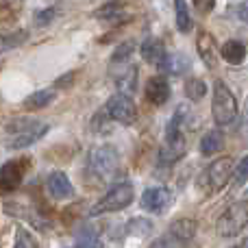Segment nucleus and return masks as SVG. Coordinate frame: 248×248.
<instances>
[{
    "instance_id": "1a4fd4ad",
    "label": "nucleus",
    "mask_w": 248,
    "mask_h": 248,
    "mask_svg": "<svg viewBox=\"0 0 248 248\" xmlns=\"http://www.w3.org/2000/svg\"><path fill=\"white\" fill-rule=\"evenodd\" d=\"M22 179H24V163L13 159V161H7L2 168H0V192H13L22 185Z\"/></svg>"
},
{
    "instance_id": "423d86ee",
    "label": "nucleus",
    "mask_w": 248,
    "mask_h": 248,
    "mask_svg": "<svg viewBox=\"0 0 248 248\" xmlns=\"http://www.w3.org/2000/svg\"><path fill=\"white\" fill-rule=\"evenodd\" d=\"M172 201L174 196L168 187H148L141 194V209L150 211V214H163L172 205Z\"/></svg>"
},
{
    "instance_id": "f257e3e1",
    "label": "nucleus",
    "mask_w": 248,
    "mask_h": 248,
    "mask_svg": "<svg viewBox=\"0 0 248 248\" xmlns=\"http://www.w3.org/2000/svg\"><path fill=\"white\" fill-rule=\"evenodd\" d=\"M211 113L218 126H227L237 118V100L227 83H214V98H211Z\"/></svg>"
},
{
    "instance_id": "39448f33",
    "label": "nucleus",
    "mask_w": 248,
    "mask_h": 248,
    "mask_svg": "<svg viewBox=\"0 0 248 248\" xmlns=\"http://www.w3.org/2000/svg\"><path fill=\"white\" fill-rule=\"evenodd\" d=\"M105 113L109 116V120H113L118 124H133L137 120V107L133 103V98L126 94H120V92L107 100Z\"/></svg>"
},
{
    "instance_id": "f03ea898",
    "label": "nucleus",
    "mask_w": 248,
    "mask_h": 248,
    "mask_svg": "<svg viewBox=\"0 0 248 248\" xmlns=\"http://www.w3.org/2000/svg\"><path fill=\"white\" fill-rule=\"evenodd\" d=\"M248 227V202H233L220 214L216 233L220 237H235Z\"/></svg>"
},
{
    "instance_id": "2f4dec72",
    "label": "nucleus",
    "mask_w": 248,
    "mask_h": 248,
    "mask_svg": "<svg viewBox=\"0 0 248 248\" xmlns=\"http://www.w3.org/2000/svg\"><path fill=\"white\" fill-rule=\"evenodd\" d=\"M237 16H240L242 22H246L248 24V0L246 2H242V4H237Z\"/></svg>"
},
{
    "instance_id": "2eb2a0df",
    "label": "nucleus",
    "mask_w": 248,
    "mask_h": 248,
    "mask_svg": "<svg viewBox=\"0 0 248 248\" xmlns=\"http://www.w3.org/2000/svg\"><path fill=\"white\" fill-rule=\"evenodd\" d=\"M196 231H198V227L192 218H181V220H176V222H172V227L168 229V233L174 235L176 240L183 242V244L192 242L194 235H196Z\"/></svg>"
},
{
    "instance_id": "a878e982",
    "label": "nucleus",
    "mask_w": 248,
    "mask_h": 248,
    "mask_svg": "<svg viewBox=\"0 0 248 248\" xmlns=\"http://www.w3.org/2000/svg\"><path fill=\"white\" fill-rule=\"evenodd\" d=\"M185 244L183 242H179L174 235H170V233H166V235H161L159 240H155L150 248H183Z\"/></svg>"
},
{
    "instance_id": "5701e85b",
    "label": "nucleus",
    "mask_w": 248,
    "mask_h": 248,
    "mask_svg": "<svg viewBox=\"0 0 248 248\" xmlns=\"http://www.w3.org/2000/svg\"><path fill=\"white\" fill-rule=\"evenodd\" d=\"M126 231L131 233V235H137V237H146L150 231H153V222L146 218H133L131 222H128Z\"/></svg>"
},
{
    "instance_id": "7ed1b4c3",
    "label": "nucleus",
    "mask_w": 248,
    "mask_h": 248,
    "mask_svg": "<svg viewBox=\"0 0 248 248\" xmlns=\"http://www.w3.org/2000/svg\"><path fill=\"white\" fill-rule=\"evenodd\" d=\"M135 198V189L131 183H118L92 207L90 214L92 216H103V214H111V211H120L124 207H128Z\"/></svg>"
},
{
    "instance_id": "6ab92c4d",
    "label": "nucleus",
    "mask_w": 248,
    "mask_h": 248,
    "mask_svg": "<svg viewBox=\"0 0 248 248\" xmlns=\"http://www.w3.org/2000/svg\"><path fill=\"white\" fill-rule=\"evenodd\" d=\"M55 100V92L52 90H39V92H33L29 98L24 100V109L29 111H37V109H44Z\"/></svg>"
},
{
    "instance_id": "6e6552de",
    "label": "nucleus",
    "mask_w": 248,
    "mask_h": 248,
    "mask_svg": "<svg viewBox=\"0 0 248 248\" xmlns=\"http://www.w3.org/2000/svg\"><path fill=\"white\" fill-rule=\"evenodd\" d=\"M48 124H42V122H33L29 124V126L24 128V131L16 133V135L11 137V141H9V148L11 150H20V148H29V146H33L35 141H39L44 135L48 133Z\"/></svg>"
},
{
    "instance_id": "393cba45",
    "label": "nucleus",
    "mask_w": 248,
    "mask_h": 248,
    "mask_svg": "<svg viewBox=\"0 0 248 248\" xmlns=\"http://www.w3.org/2000/svg\"><path fill=\"white\" fill-rule=\"evenodd\" d=\"M133 52H135V42H122L120 46L116 48V52H113L111 61L113 63H122V61H126Z\"/></svg>"
},
{
    "instance_id": "b1692460",
    "label": "nucleus",
    "mask_w": 248,
    "mask_h": 248,
    "mask_svg": "<svg viewBox=\"0 0 248 248\" xmlns=\"http://www.w3.org/2000/svg\"><path fill=\"white\" fill-rule=\"evenodd\" d=\"M13 248H42L37 244V240H35L33 235H31L29 231H26V229H17L16 231V246Z\"/></svg>"
},
{
    "instance_id": "bb28decb",
    "label": "nucleus",
    "mask_w": 248,
    "mask_h": 248,
    "mask_svg": "<svg viewBox=\"0 0 248 248\" xmlns=\"http://www.w3.org/2000/svg\"><path fill=\"white\" fill-rule=\"evenodd\" d=\"M55 16H57V9H55V7H46L44 11H39L37 16H35V24L48 26L52 20H55Z\"/></svg>"
},
{
    "instance_id": "ddd939ff",
    "label": "nucleus",
    "mask_w": 248,
    "mask_h": 248,
    "mask_svg": "<svg viewBox=\"0 0 248 248\" xmlns=\"http://www.w3.org/2000/svg\"><path fill=\"white\" fill-rule=\"evenodd\" d=\"M140 52H141V59H144L146 63H153V65H161L163 59H166V55H168L163 42L161 39H157V37L144 39V42H141Z\"/></svg>"
},
{
    "instance_id": "aec40b11",
    "label": "nucleus",
    "mask_w": 248,
    "mask_h": 248,
    "mask_svg": "<svg viewBox=\"0 0 248 248\" xmlns=\"http://www.w3.org/2000/svg\"><path fill=\"white\" fill-rule=\"evenodd\" d=\"M185 94H187L189 100H194V103H198V100L205 98L207 94V83L202 81V78H187V83H185Z\"/></svg>"
},
{
    "instance_id": "4468645a",
    "label": "nucleus",
    "mask_w": 248,
    "mask_h": 248,
    "mask_svg": "<svg viewBox=\"0 0 248 248\" xmlns=\"http://www.w3.org/2000/svg\"><path fill=\"white\" fill-rule=\"evenodd\" d=\"M220 55H222V59L227 61V63L240 65L242 61L246 59V46L240 39H227V42L222 44V48H220Z\"/></svg>"
},
{
    "instance_id": "9b49d317",
    "label": "nucleus",
    "mask_w": 248,
    "mask_h": 248,
    "mask_svg": "<svg viewBox=\"0 0 248 248\" xmlns=\"http://www.w3.org/2000/svg\"><path fill=\"white\" fill-rule=\"evenodd\" d=\"M146 98H148V103L157 105V107L166 105L168 98H170V83H168V78L150 77L148 83H146Z\"/></svg>"
},
{
    "instance_id": "9d476101",
    "label": "nucleus",
    "mask_w": 248,
    "mask_h": 248,
    "mask_svg": "<svg viewBox=\"0 0 248 248\" xmlns=\"http://www.w3.org/2000/svg\"><path fill=\"white\" fill-rule=\"evenodd\" d=\"M46 189L55 201H68V198L74 196V187H72V181L68 179V174L61 170L52 172L48 174L46 179Z\"/></svg>"
},
{
    "instance_id": "0eeeda50",
    "label": "nucleus",
    "mask_w": 248,
    "mask_h": 248,
    "mask_svg": "<svg viewBox=\"0 0 248 248\" xmlns=\"http://www.w3.org/2000/svg\"><path fill=\"white\" fill-rule=\"evenodd\" d=\"M235 172V163H233L231 157H220L216 159L214 163H209L207 168V181L214 189H222L224 185L229 183V179L233 176Z\"/></svg>"
},
{
    "instance_id": "20e7f679",
    "label": "nucleus",
    "mask_w": 248,
    "mask_h": 248,
    "mask_svg": "<svg viewBox=\"0 0 248 248\" xmlns=\"http://www.w3.org/2000/svg\"><path fill=\"white\" fill-rule=\"evenodd\" d=\"M118 163H120V157H118V150L113 146L105 144V146H96L90 155V166L94 170V174H98L100 179H107L113 172L118 170Z\"/></svg>"
},
{
    "instance_id": "c756f323",
    "label": "nucleus",
    "mask_w": 248,
    "mask_h": 248,
    "mask_svg": "<svg viewBox=\"0 0 248 248\" xmlns=\"http://www.w3.org/2000/svg\"><path fill=\"white\" fill-rule=\"evenodd\" d=\"M214 4H216V0H194V7L201 13H209L214 9Z\"/></svg>"
},
{
    "instance_id": "4be33fe9",
    "label": "nucleus",
    "mask_w": 248,
    "mask_h": 248,
    "mask_svg": "<svg viewBox=\"0 0 248 248\" xmlns=\"http://www.w3.org/2000/svg\"><path fill=\"white\" fill-rule=\"evenodd\" d=\"M174 2H176V29L181 33H189L192 31V16H189L183 0H174Z\"/></svg>"
},
{
    "instance_id": "a211bd4d",
    "label": "nucleus",
    "mask_w": 248,
    "mask_h": 248,
    "mask_svg": "<svg viewBox=\"0 0 248 248\" xmlns=\"http://www.w3.org/2000/svg\"><path fill=\"white\" fill-rule=\"evenodd\" d=\"M116 87L120 90V94H126V96H131L133 92L137 90V68L135 65H131V68H126L124 72L118 74Z\"/></svg>"
},
{
    "instance_id": "f8f14e48",
    "label": "nucleus",
    "mask_w": 248,
    "mask_h": 248,
    "mask_svg": "<svg viewBox=\"0 0 248 248\" xmlns=\"http://www.w3.org/2000/svg\"><path fill=\"white\" fill-rule=\"evenodd\" d=\"M196 48H198L201 59L205 61L209 68H216V65H218V48H216L214 35L207 33V31H201V33H198V39H196Z\"/></svg>"
},
{
    "instance_id": "dca6fc26",
    "label": "nucleus",
    "mask_w": 248,
    "mask_h": 248,
    "mask_svg": "<svg viewBox=\"0 0 248 248\" xmlns=\"http://www.w3.org/2000/svg\"><path fill=\"white\" fill-rule=\"evenodd\" d=\"M94 16L100 17V20H109V22L124 20L126 17V0H111V2L103 4Z\"/></svg>"
},
{
    "instance_id": "473e14b6",
    "label": "nucleus",
    "mask_w": 248,
    "mask_h": 248,
    "mask_svg": "<svg viewBox=\"0 0 248 248\" xmlns=\"http://www.w3.org/2000/svg\"><path fill=\"white\" fill-rule=\"evenodd\" d=\"M242 248H248V240H246V242H244V246H242Z\"/></svg>"
},
{
    "instance_id": "7c9ffc66",
    "label": "nucleus",
    "mask_w": 248,
    "mask_h": 248,
    "mask_svg": "<svg viewBox=\"0 0 248 248\" xmlns=\"http://www.w3.org/2000/svg\"><path fill=\"white\" fill-rule=\"evenodd\" d=\"M248 179V157H244L237 166V181H246Z\"/></svg>"
},
{
    "instance_id": "cd10ccee",
    "label": "nucleus",
    "mask_w": 248,
    "mask_h": 248,
    "mask_svg": "<svg viewBox=\"0 0 248 248\" xmlns=\"http://www.w3.org/2000/svg\"><path fill=\"white\" fill-rule=\"evenodd\" d=\"M72 248H103V242H100L98 237H94V235H85V237H81L78 244L72 246Z\"/></svg>"
},
{
    "instance_id": "412c9836",
    "label": "nucleus",
    "mask_w": 248,
    "mask_h": 248,
    "mask_svg": "<svg viewBox=\"0 0 248 248\" xmlns=\"http://www.w3.org/2000/svg\"><path fill=\"white\" fill-rule=\"evenodd\" d=\"M159 68L168 74H181L187 68V59H183L181 55H166V59H163V63Z\"/></svg>"
},
{
    "instance_id": "c85d7f7f",
    "label": "nucleus",
    "mask_w": 248,
    "mask_h": 248,
    "mask_svg": "<svg viewBox=\"0 0 248 248\" xmlns=\"http://www.w3.org/2000/svg\"><path fill=\"white\" fill-rule=\"evenodd\" d=\"M74 77H77L74 72L63 74L61 78H57V81H55V87H59V90H63V87H70V85H72V81H74Z\"/></svg>"
},
{
    "instance_id": "f3484780",
    "label": "nucleus",
    "mask_w": 248,
    "mask_h": 248,
    "mask_svg": "<svg viewBox=\"0 0 248 248\" xmlns=\"http://www.w3.org/2000/svg\"><path fill=\"white\" fill-rule=\"evenodd\" d=\"M224 146V135L222 131H218V128H214V131H207L205 135H202L201 140V153L205 155V157H211V155L220 153Z\"/></svg>"
}]
</instances>
